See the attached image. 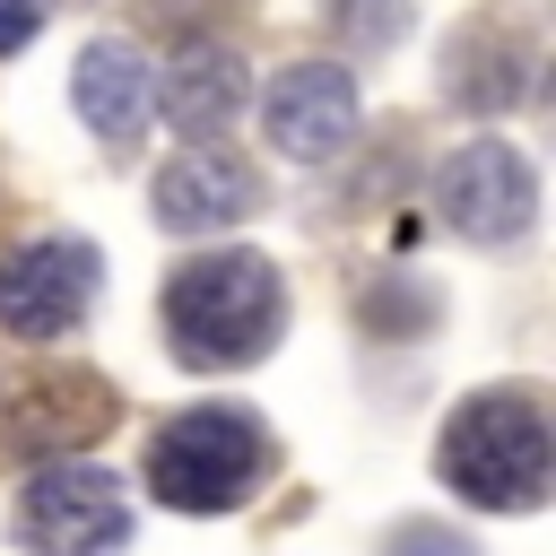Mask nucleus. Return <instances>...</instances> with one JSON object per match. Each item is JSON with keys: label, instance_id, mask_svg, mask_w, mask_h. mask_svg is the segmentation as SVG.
Returning <instances> with one entry per match:
<instances>
[{"label": "nucleus", "instance_id": "nucleus-1", "mask_svg": "<svg viewBox=\"0 0 556 556\" xmlns=\"http://www.w3.org/2000/svg\"><path fill=\"white\" fill-rule=\"evenodd\" d=\"M287 330V278L261 252H200L165 278V348L191 374L261 365Z\"/></svg>", "mask_w": 556, "mask_h": 556}, {"label": "nucleus", "instance_id": "nucleus-2", "mask_svg": "<svg viewBox=\"0 0 556 556\" xmlns=\"http://www.w3.org/2000/svg\"><path fill=\"white\" fill-rule=\"evenodd\" d=\"M443 486H460L486 513H539L547 495V400L530 382L469 391L443 426Z\"/></svg>", "mask_w": 556, "mask_h": 556}, {"label": "nucleus", "instance_id": "nucleus-3", "mask_svg": "<svg viewBox=\"0 0 556 556\" xmlns=\"http://www.w3.org/2000/svg\"><path fill=\"white\" fill-rule=\"evenodd\" d=\"M261 478H269V434L243 400L182 408L148 443V495L165 513H235Z\"/></svg>", "mask_w": 556, "mask_h": 556}, {"label": "nucleus", "instance_id": "nucleus-4", "mask_svg": "<svg viewBox=\"0 0 556 556\" xmlns=\"http://www.w3.org/2000/svg\"><path fill=\"white\" fill-rule=\"evenodd\" d=\"M17 539H26V556H104V547L130 539V495H122L113 469L52 460L17 495Z\"/></svg>", "mask_w": 556, "mask_h": 556}, {"label": "nucleus", "instance_id": "nucleus-5", "mask_svg": "<svg viewBox=\"0 0 556 556\" xmlns=\"http://www.w3.org/2000/svg\"><path fill=\"white\" fill-rule=\"evenodd\" d=\"M104 252L87 235H35L17 252H0V330L9 339H61L87 304H96Z\"/></svg>", "mask_w": 556, "mask_h": 556}, {"label": "nucleus", "instance_id": "nucleus-6", "mask_svg": "<svg viewBox=\"0 0 556 556\" xmlns=\"http://www.w3.org/2000/svg\"><path fill=\"white\" fill-rule=\"evenodd\" d=\"M434 208L469 243H521L530 217H539V174H530V156L513 139H469L460 156H443Z\"/></svg>", "mask_w": 556, "mask_h": 556}, {"label": "nucleus", "instance_id": "nucleus-7", "mask_svg": "<svg viewBox=\"0 0 556 556\" xmlns=\"http://www.w3.org/2000/svg\"><path fill=\"white\" fill-rule=\"evenodd\" d=\"M443 96L460 113H513L539 96V43L513 17H469L443 52Z\"/></svg>", "mask_w": 556, "mask_h": 556}, {"label": "nucleus", "instance_id": "nucleus-8", "mask_svg": "<svg viewBox=\"0 0 556 556\" xmlns=\"http://www.w3.org/2000/svg\"><path fill=\"white\" fill-rule=\"evenodd\" d=\"M261 122H269L278 156L321 165V156H339V148H348V130H356V78H348V70H330V61H295V70H278V78H269Z\"/></svg>", "mask_w": 556, "mask_h": 556}, {"label": "nucleus", "instance_id": "nucleus-9", "mask_svg": "<svg viewBox=\"0 0 556 556\" xmlns=\"http://www.w3.org/2000/svg\"><path fill=\"white\" fill-rule=\"evenodd\" d=\"M148 200H156V226H174V235H208V226H235V217L261 208V174H252L235 148L200 139V148H182V156L156 174Z\"/></svg>", "mask_w": 556, "mask_h": 556}, {"label": "nucleus", "instance_id": "nucleus-10", "mask_svg": "<svg viewBox=\"0 0 556 556\" xmlns=\"http://www.w3.org/2000/svg\"><path fill=\"white\" fill-rule=\"evenodd\" d=\"M70 104H78V122H87L104 148H130V139L148 130V113H156V78H148L139 43L96 35V43L78 52V70H70Z\"/></svg>", "mask_w": 556, "mask_h": 556}, {"label": "nucleus", "instance_id": "nucleus-11", "mask_svg": "<svg viewBox=\"0 0 556 556\" xmlns=\"http://www.w3.org/2000/svg\"><path fill=\"white\" fill-rule=\"evenodd\" d=\"M113 426V391L96 382V374H35L26 391H17V426H9V452H70V443H87V434H104Z\"/></svg>", "mask_w": 556, "mask_h": 556}, {"label": "nucleus", "instance_id": "nucleus-12", "mask_svg": "<svg viewBox=\"0 0 556 556\" xmlns=\"http://www.w3.org/2000/svg\"><path fill=\"white\" fill-rule=\"evenodd\" d=\"M165 113L182 139H217L243 113V52L235 43H182L165 70Z\"/></svg>", "mask_w": 556, "mask_h": 556}, {"label": "nucleus", "instance_id": "nucleus-13", "mask_svg": "<svg viewBox=\"0 0 556 556\" xmlns=\"http://www.w3.org/2000/svg\"><path fill=\"white\" fill-rule=\"evenodd\" d=\"M321 26L348 52H391L400 26H408V0H321Z\"/></svg>", "mask_w": 556, "mask_h": 556}, {"label": "nucleus", "instance_id": "nucleus-14", "mask_svg": "<svg viewBox=\"0 0 556 556\" xmlns=\"http://www.w3.org/2000/svg\"><path fill=\"white\" fill-rule=\"evenodd\" d=\"M382 556H469V539L443 530V521H400V530L382 539Z\"/></svg>", "mask_w": 556, "mask_h": 556}, {"label": "nucleus", "instance_id": "nucleus-15", "mask_svg": "<svg viewBox=\"0 0 556 556\" xmlns=\"http://www.w3.org/2000/svg\"><path fill=\"white\" fill-rule=\"evenodd\" d=\"M43 9H52V0H0V61L35 43V26H43Z\"/></svg>", "mask_w": 556, "mask_h": 556}, {"label": "nucleus", "instance_id": "nucleus-16", "mask_svg": "<svg viewBox=\"0 0 556 556\" xmlns=\"http://www.w3.org/2000/svg\"><path fill=\"white\" fill-rule=\"evenodd\" d=\"M226 9H243V0H148V17H165V26H191V17H226Z\"/></svg>", "mask_w": 556, "mask_h": 556}]
</instances>
